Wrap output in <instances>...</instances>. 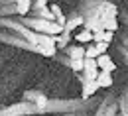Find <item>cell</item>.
<instances>
[{
  "mask_svg": "<svg viewBox=\"0 0 128 116\" xmlns=\"http://www.w3.org/2000/svg\"><path fill=\"white\" fill-rule=\"evenodd\" d=\"M83 75H85V81H96V77H98V65H96V59H85Z\"/></svg>",
  "mask_w": 128,
  "mask_h": 116,
  "instance_id": "obj_1",
  "label": "cell"
},
{
  "mask_svg": "<svg viewBox=\"0 0 128 116\" xmlns=\"http://www.w3.org/2000/svg\"><path fill=\"white\" fill-rule=\"evenodd\" d=\"M96 65H98V71H104V73H110V75L116 71V63L112 61L106 53H102V55L96 57Z\"/></svg>",
  "mask_w": 128,
  "mask_h": 116,
  "instance_id": "obj_2",
  "label": "cell"
},
{
  "mask_svg": "<svg viewBox=\"0 0 128 116\" xmlns=\"http://www.w3.org/2000/svg\"><path fill=\"white\" fill-rule=\"evenodd\" d=\"M98 89L100 87L96 85V81H83V93H81V97L83 99H89L91 95H95Z\"/></svg>",
  "mask_w": 128,
  "mask_h": 116,
  "instance_id": "obj_3",
  "label": "cell"
},
{
  "mask_svg": "<svg viewBox=\"0 0 128 116\" xmlns=\"http://www.w3.org/2000/svg\"><path fill=\"white\" fill-rule=\"evenodd\" d=\"M96 85H98L100 89H108V87H112V75H110V73H104V71H98Z\"/></svg>",
  "mask_w": 128,
  "mask_h": 116,
  "instance_id": "obj_4",
  "label": "cell"
},
{
  "mask_svg": "<svg viewBox=\"0 0 128 116\" xmlns=\"http://www.w3.org/2000/svg\"><path fill=\"white\" fill-rule=\"evenodd\" d=\"M65 51H67L69 59H85V47L83 45H71Z\"/></svg>",
  "mask_w": 128,
  "mask_h": 116,
  "instance_id": "obj_5",
  "label": "cell"
},
{
  "mask_svg": "<svg viewBox=\"0 0 128 116\" xmlns=\"http://www.w3.org/2000/svg\"><path fill=\"white\" fill-rule=\"evenodd\" d=\"M102 28H104L106 32H116V30H118V20L114 16H108V14H106L104 20H102Z\"/></svg>",
  "mask_w": 128,
  "mask_h": 116,
  "instance_id": "obj_6",
  "label": "cell"
},
{
  "mask_svg": "<svg viewBox=\"0 0 128 116\" xmlns=\"http://www.w3.org/2000/svg\"><path fill=\"white\" fill-rule=\"evenodd\" d=\"M73 37H75V41H77L79 45H81V43H89V41H93V32H89V30H81V32H77Z\"/></svg>",
  "mask_w": 128,
  "mask_h": 116,
  "instance_id": "obj_7",
  "label": "cell"
},
{
  "mask_svg": "<svg viewBox=\"0 0 128 116\" xmlns=\"http://www.w3.org/2000/svg\"><path fill=\"white\" fill-rule=\"evenodd\" d=\"M32 8V0H16V12L20 16H26Z\"/></svg>",
  "mask_w": 128,
  "mask_h": 116,
  "instance_id": "obj_8",
  "label": "cell"
},
{
  "mask_svg": "<svg viewBox=\"0 0 128 116\" xmlns=\"http://www.w3.org/2000/svg\"><path fill=\"white\" fill-rule=\"evenodd\" d=\"M81 24H85V18L83 16H75L73 22H67V24H65V32H71L73 28H77V26H81Z\"/></svg>",
  "mask_w": 128,
  "mask_h": 116,
  "instance_id": "obj_9",
  "label": "cell"
},
{
  "mask_svg": "<svg viewBox=\"0 0 128 116\" xmlns=\"http://www.w3.org/2000/svg\"><path fill=\"white\" fill-rule=\"evenodd\" d=\"M100 8L108 14V16H114L116 18V14H118V8L114 6V4H110V2H104V4H100Z\"/></svg>",
  "mask_w": 128,
  "mask_h": 116,
  "instance_id": "obj_10",
  "label": "cell"
},
{
  "mask_svg": "<svg viewBox=\"0 0 128 116\" xmlns=\"http://www.w3.org/2000/svg\"><path fill=\"white\" fill-rule=\"evenodd\" d=\"M83 67H85V59H71V69L75 73H83Z\"/></svg>",
  "mask_w": 128,
  "mask_h": 116,
  "instance_id": "obj_11",
  "label": "cell"
},
{
  "mask_svg": "<svg viewBox=\"0 0 128 116\" xmlns=\"http://www.w3.org/2000/svg\"><path fill=\"white\" fill-rule=\"evenodd\" d=\"M98 57V53H96L95 45H91V47H85V59H96Z\"/></svg>",
  "mask_w": 128,
  "mask_h": 116,
  "instance_id": "obj_12",
  "label": "cell"
},
{
  "mask_svg": "<svg viewBox=\"0 0 128 116\" xmlns=\"http://www.w3.org/2000/svg\"><path fill=\"white\" fill-rule=\"evenodd\" d=\"M95 49H96V53H98V55H102L104 51L108 49V43H104V41H98V43H95Z\"/></svg>",
  "mask_w": 128,
  "mask_h": 116,
  "instance_id": "obj_13",
  "label": "cell"
},
{
  "mask_svg": "<svg viewBox=\"0 0 128 116\" xmlns=\"http://www.w3.org/2000/svg\"><path fill=\"white\" fill-rule=\"evenodd\" d=\"M112 39H114V32H106V30H104V32H102V41L110 45V41H112Z\"/></svg>",
  "mask_w": 128,
  "mask_h": 116,
  "instance_id": "obj_14",
  "label": "cell"
},
{
  "mask_svg": "<svg viewBox=\"0 0 128 116\" xmlns=\"http://www.w3.org/2000/svg\"><path fill=\"white\" fill-rule=\"evenodd\" d=\"M51 14H53V18H59V16H63V14H61V8H59L57 4H51Z\"/></svg>",
  "mask_w": 128,
  "mask_h": 116,
  "instance_id": "obj_15",
  "label": "cell"
},
{
  "mask_svg": "<svg viewBox=\"0 0 128 116\" xmlns=\"http://www.w3.org/2000/svg\"><path fill=\"white\" fill-rule=\"evenodd\" d=\"M36 8H48V0H36Z\"/></svg>",
  "mask_w": 128,
  "mask_h": 116,
  "instance_id": "obj_16",
  "label": "cell"
},
{
  "mask_svg": "<svg viewBox=\"0 0 128 116\" xmlns=\"http://www.w3.org/2000/svg\"><path fill=\"white\" fill-rule=\"evenodd\" d=\"M93 41H95V43L102 41V32H95V33H93Z\"/></svg>",
  "mask_w": 128,
  "mask_h": 116,
  "instance_id": "obj_17",
  "label": "cell"
}]
</instances>
